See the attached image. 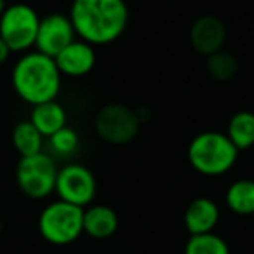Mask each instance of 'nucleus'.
Listing matches in <instances>:
<instances>
[{"label": "nucleus", "mask_w": 254, "mask_h": 254, "mask_svg": "<svg viewBox=\"0 0 254 254\" xmlns=\"http://www.w3.org/2000/svg\"><path fill=\"white\" fill-rule=\"evenodd\" d=\"M75 30L70 18L61 12H53L40 19L39 32H37L35 47L40 54L56 58L68 44L75 40Z\"/></svg>", "instance_id": "nucleus-9"}, {"label": "nucleus", "mask_w": 254, "mask_h": 254, "mask_svg": "<svg viewBox=\"0 0 254 254\" xmlns=\"http://www.w3.org/2000/svg\"><path fill=\"white\" fill-rule=\"evenodd\" d=\"M49 143H51V148H53L58 155H70L78 146V134L71 127L64 126L63 129H60V131L51 136Z\"/></svg>", "instance_id": "nucleus-20"}, {"label": "nucleus", "mask_w": 254, "mask_h": 254, "mask_svg": "<svg viewBox=\"0 0 254 254\" xmlns=\"http://www.w3.org/2000/svg\"><path fill=\"white\" fill-rule=\"evenodd\" d=\"M9 56H11V49H9L4 40L0 39V64H4Z\"/></svg>", "instance_id": "nucleus-21"}, {"label": "nucleus", "mask_w": 254, "mask_h": 254, "mask_svg": "<svg viewBox=\"0 0 254 254\" xmlns=\"http://www.w3.org/2000/svg\"><path fill=\"white\" fill-rule=\"evenodd\" d=\"M12 87L32 106L54 101L61 91V73L54 58L39 51L23 54L12 68Z\"/></svg>", "instance_id": "nucleus-2"}, {"label": "nucleus", "mask_w": 254, "mask_h": 254, "mask_svg": "<svg viewBox=\"0 0 254 254\" xmlns=\"http://www.w3.org/2000/svg\"><path fill=\"white\" fill-rule=\"evenodd\" d=\"M226 40L225 23L216 16H200L190 28V44L200 56L209 58L223 49Z\"/></svg>", "instance_id": "nucleus-10"}, {"label": "nucleus", "mask_w": 254, "mask_h": 254, "mask_svg": "<svg viewBox=\"0 0 254 254\" xmlns=\"http://www.w3.org/2000/svg\"><path fill=\"white\" fill-rule=\"evenodd\" d=\"M226 136L237 150H247L254 145V113L240 110L230 119Z\"/></svg>", "instance_id": "nucleus-15"}, {"label": "nucleus", "mask_w": 254, "mask_h": 254, "mask_svg": "<svg viewBox=\"0 0 254 254\" xmlns=\"http://www.w3.org/2000/svg\"><path fill=\"white\" fill-rule=\"evenodd\" d=\"M219 221V207L207 197H198L188 204L185 211V226L190 235L211 233Z\"/></svg>", "instance_id": "nucleus-12"}, {"label": "nucleus", "mask_w": 254, "mask_h": 254, "mask_svg": "<svg viewBox=\"0 0 254 254\" xmlns=\"http://www.w3.org/2000/svg\"><path fill=\"white\" fill-rule=\"evenodd\" d=\"M30 122L35 126V129L44 138H51L54 132H58L66 126V112L56 99L40 103V105L33 106Z\"/></svg>", "instance_id": "nucleus-14"}, {"label": "nucleus", "mask_w": 254, "mask_h": 254, "mask_svg": "<svg viewBox=\"0 0 254 254\" xmlns=\"http://www.w3.org/2000/svg\"><path fill=\"white\" fill-rule=\"evenodd\" d=\"M139 124L141 122L136 115V110L120 103H112L98 112L94 127L103 141L110 145H126L136 138Z\"/></svg>", "instance_id": "nucleus-7"}, {"label": "nucleus", "mask_w": 254, "mask_h": 254, "mask_svg": "<svg viewBox=\"0 0 254 254\" xmlns=\"http://www.w3.org/2000/svg\"><path fill=\"white\" fill-rule=\"evenodd\" d=\"M226 205L232 212L240 216L254 214V181L237 180L226 190Z\"/></svg>", "instance_id": "nucleus-16"}, {"label": "nucleus", "mask_w": 254, "mask_h": 254, "mask_svg": "<svg viewBox=\"0 0 254 254\" xmlns=\"http://www.w3.org/2000/svg\"><path fill=\"white\" fill-rule=\"evenodd\" d=\"M68 18L80 40L91 46H106L124 33L129 9L126 0H73Z\"/></svg>", "instance_id": "nucleus-1"}, {"label": "nucleus", "mask_w": 254, "mask_h": 254, "mask_svg": "<svg viewBox=\"0 0 254 254\" xmlns=\"http://www.w3.org/2000/svg\"><path fill=\"white\" fill-rule=\"evenodd\" d=\"M237 68H239V63H237L235 56L223 49L207 58V73L218 82H226L233 78Z\"/></svg>", "instance_id": "nucleus-19"}, {"label": "nucleus", "mask_w": 254, "mask_h": 254, "mask_svg": "<svg viewBox=\"0 0 254 254\" xmlns=\"http://www.w3.org/2000/svg\"><path fill=\"white\" fill-rule=\"evenodd\" d=\"M0 232H2V219H0Z\"/></svg>", "instance_id": "nucleus-23"}, {"label": "nucleus", "mask_w": 254, "mask_h": 254, "mask_svg": "<svg viewBox=\"0 0 254 254\" xmlns=\"http://www.w3.org/2000/svg\"><path fill=\"white\" fill-rule=\"evenodd\" d=\"M187 155L197 173L204 176H221L235 166L239 150L223 132L205 131L191 139Z\"/></svg>", "instance_id": "nucleus-3"}, {"label": "nucleus", "mask_w": 254, "mask_h": 254, "mask_svg": "<svg viewBox=\"0 0 254 254\" xmlns=\"http://www.w3.org/2000/svg\"><path fill=\"white\" fill-rule=\"evenodd\" d=\"M119 228V216L108 205H91L84 209V232L92 239H108Z\"/></svg>", "instance_id": "nucleus-13"}, {"label": "nucleus", "mask_w": 254, "mask_h": 254, "mask_svg": "<svg viewBox=\"0 0 254 254\" xmlns=\"http://www.w3.org/2000/svg\"><path fill=\"white\" fill-rule=\"evenodd\" d=\"M40 18L28 4H12L0 16V39L11 53H23L35 46Z\"/></svg>", "instance_id": "nucleus-5"}, {"label": "nucleus", "mask_w": 254, "mask_h": 254, "mask_svg": "<svg viewBox=\"0 0 254 254\" xmlns=\"http://www.w3.org/2000/svg\"><path fill=\"white\" fill-rule=\"evenodd\" d=\"M185 254H230V247L221 237L211 232L190 235L185 246Z\"/></svg>", "instance_id": "nucleus-18"}, {"label": "nucleus", "mask_w": 254, "mask_h": 254, "mask_svg": "<svg viewBox=\"0 0 254 254\" xmlns=\"http://www.w3.org/2000/svg\"><path fill=\"white\" fill-rule=\"evenodd\" d=\"M12 145L21 157L35 155L42 152L44 136L37 131L30 120H23L12 129Z\"/></svg>", "instance_id": "nucleus-17"}, {"label": "nucleus", "mask_w": 254, "mask_h": 254, "mask_svg": "<svg viewBox=\"0 0 254 254\" xmlns=\"http://www.w3.org/2000/svg\"><path fill=\"white\" fill-rule=\"evenodd\" d=\"M54 61H56V66L61 75L84 77L96 64L94 46L84 42V40H73L54 58Z\"/></svg>", "instance_id": "nucleus-11"}, {"label": "nucleus", "mask_w": 254, "mask_h": 254, "mask_svg": "<svg viewBox=\"0 0 254 254\" xmlns=\"http://www.w3.org/2000/svg\"><path fill=\"white\" fill-rule=\"evenodd\" d=\"M54 191L60 200L84 209L96 197V178L82 164H68L58 169Z\"/></svg>", "instance_id": "nucleus-8"}, {"label": "nucleus", "mask_w": 254, "mask_h": 254, "mask_svg": "<svg viewBox=\"0 0 254 254\" xmlns=\"http://www.w3.org/2000/svg\"><path fill=\"white\" fill-rule=\"evenodd\" d=\"M5 7H7V5H5V0H0V16L5 11Z\"/></svg>", "instance_id": "nucleus-22"}, {"label": "nucleus", "mask_w": 254, "mask_h": 254, "mask_svg": "<svg viewBox=\"0 0 254 254\" xmlns=\"http://www.w3.org/2000/svg\"><path fill=\"white\" fill-rule=\"evenodd\" d=\"M58 167L47 153L21 157L16 167L18 187L30 198H46L56 187Z\"/></svg>", "instance_id": "nucleus-6"}, {"label": "nucleus", "mask_w": 254, "mask_h": 254, "mask_svg": "<svg viewBox=\"0 0 254 254\" xmlns=\"http://www.w3.org/2000/svg\"><path fill=\"white\" fill-rule=\"evenodd\" d=\"M40 235L54 246H68L84 233V209L56 200L49 204L39 218Z\"/></svg>", "instance_id": "nucleus-4"}]
</instances>
